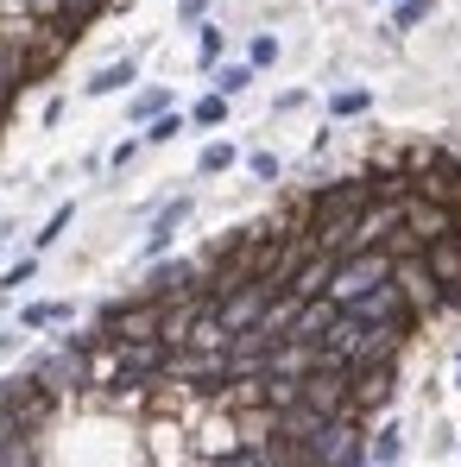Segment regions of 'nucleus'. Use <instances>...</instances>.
I'll return each mask as SVG.
<instances>
[{"label": "nucleus", "mask_w": 461, "mask_h": 467, "mask_svg": "<svg viewBox=\"0 0 461 467\" xmlns=\"http://www.w3.org/2000/svg\"><path fill=\"white\" fill-rule=\"evenodd\" d=\"M367 108H373V95H367V89H342L336 101H328V114H342V120H348V114H367Z\"/></svg>", "instance_id": "2eb2a0df"}, {"label": "nucleus", "mask_w": 461, "mask_h": 467, "mask_svg": "<svg viewBox=\"0 0 461 467\" xmlns=\"http://www.w3.org/2000/svg\"><path fill=\"white\" fill-rule=\"evenodd\" d=\"M70 215H77V209H70V203H63V209H57V215H51V221H44L38 234H32V240H38V253H44V246H57V234H63V228H70Z\"/></svg>", "instance_id": "f3484780"}, {"label": "nucleus", "mask_w": 461, "mask_h": 467, "mask_svg": "<svg viewBox=\"0 0 461 467\" xmlns=\"http://www.w3.org/2000/svg\"><path fill=\"white\" fill-rule=\"evenodd\" d=\"M455 385H461V379H455Z\"/></svg>", "instance_id": "a878e982"}, {"label": "nucleus", "mask_w": 461, "mask_h": 467, "mask_svg": "<svg viewBox=\"0 0 461 467\" xmlns=\"http://www.w3.org/2000/svg\"><path fill=\"white\" fill-rule=\"evenodd\" d=\"M228 165H234V146H228V140L203 146V158H196V171H203V177H215V171H228Z\"/></svg>", "instance_id": "f8f14e48"}, {"label": "nucleus", "mask_w": 461, "mask_h": 467, "mask_svg": "<svg viewBox=\"0 0 461 467\" xmlns=\"http://www.w3.org/2000/svg\"><path fill=\"white\" fill-rule=\"evenodd\" d=\"M158 373H165V348L126 342V348H120V366H114V385H140V379H158Z\"/></svg>", "instance_id": "7ed1b4c3"}, {"label": "nucleus", "mask_w": 461, "mask_h": 467, "mask_svg": "<svg viewBox=\"0 0 461 467\" xmlns=\"http://www.w3.org/2000/svg\"><path fill=\"white\" fill-rule=\"evenodd\" d=\"M190 120H196V126H222V120H228V101H222V95H203V101L190 108Z\"/></svg>", "instance_id": "4468645a"}, {"label": "nucleus", "mask_w": 461, "mask_h": 467, "mask_svg": "<svg viewBox=\"0 0 461 467\" xmlns=\"http://www.w3.org/2000/svg\"><path fill=\"white\" fill-rule=\"evenodd\" d=\"M247 63H253V70H266V63H279V38H272V32H259V38L247 44Z\"/></svg>", "instance_id": "dca6fc26"}, {"label": "nucleus", "mask_w": 461, "mask_h": 467, "mask_svg": "<svg viewBox=\"0 0 461 467\" xmlns=\"http://www.w3.org/2000/svg\"><path fill=\"white\" fill-rule=\"evenodd\" d=\"M417 20H430V0H399V32H411Z\"/></svg>", "instance_id": "412c9836"}, {"label": "nucleus", "mask_w": 461, "mask_h": 467, "mask_svg": "<svg viewBox=\"0 0 461 467\" xmlns=\"http://www.w3.org/2000/svg\"><path fill=\"white\" fill-rule=\"evenodd\" d=\"M190 278H196V265H183V259H171V265H152L146 297H152V303H165V297H183V291H190Z\"/></svg>", "instance_id": "423d86ee"}, {"label": "nucleus", "mask_w": 461, "mask_h": 467, "mask_svg": "<svg viewBox=\"0 0 461 467\" xmlns=\"http://www.w3.org/2000/svg\"><path fill=\"white\" fill-rule=\"evenodd\" d=\"M272 303H279V285H272V278H247V285H234V291H228L222 303H215V322H222V335H240V328H259Z\"/></svg>", "instance_id": "f03ea898"}, {"label": "nucleus", "mask_w": 461, "mask_h": 467, "mask_svg": "<svg viewBox=\"0 0 461 467\" xmlns=\"http://www.w3.org/2000/svg\"><path fill=\"white\" fill-rule=\"evenodd\" d=\"M133 76H140V63H133V57H120V63H108V70H95L89 95H114V89H126Z\"/></svg>", "instance_id": "0eeeda50"}, {"label": "nucleus", "mask_w": 461, "mask_h": 467, "mask_svg": "<svg viewBox=\"0 0 461 467\" xmlns=\"http://www.w3.org/2000/svg\"><path fill=\"white\" fill-rule=\"evenodd\" d=\"M222 467H272V461H266V448H240V455H228Z\"/></svg>", "instance_id": "4be33fe9"}, {"label": "nucleus", "mask_w": 461, "mask_h": 467, "mask_svg": "<svg viewBox=\"0 0 461 467\" xmlns=\"http://www.w3.org/2000/svg\"><path fill=\"white\" fill-rule=\"evenodd\" d=\"M95 7H101V0H63V13H70V20H89Z\"/></svg>", "instance_id": "393cba45"}, {"label": "nucleus", "mask_w": 461, "mask_h": 467, "mask_svg": "<svg viewBox=\"0 0 461 467\" xmlns=\"http://www.w3.org/2000/svg\"><path fill=\"white\" fill-rule=\"evenodd\" d=\"M247 171H253L259 183H272V177H279V152H253V158H247Z\"/></svg>", "instance_id": "aec40b11"}, {"label": "nucleus", "mask_w": 461, "mask_h": 467, "mask_svg": "<svg viewBox=\"0 0 461 467\" xmlns=\"http://www.w3.org/2000/svg\"><path fill=\"white\" fill-rule=\"evenodd\" d=\"M385 278H392V259L379 246H360V253L336 259V272H328V303H354V297H367Z\"/></svg>", "instance_id": "f257e3e1"}, {"label": "nucleus", "mask_w": 461, "mask_h": 467, "mask_svg": "<svg viewBox=\"0 0 461 467\" xmlns=\"http://www.w3.org/2000/svg\"><path fill=\"white\" fill-rule=\"evenodd\" d=\"M57 322H70V303H26L20 310V328H57Z\"/></svg>", "instance_id": "1a4fd4ad"}, {"label": "nucleus", "mask_w": 461, "mask_h": 467, "mask_svg": "<svg viewBox=\"0 0 461 467\" xmlns=\"http://www.w3.org/2000/svg\"><path fill=\"white\" fill-rule=\"evenodd\" d=\"M190 209H196L190 196H171V203L158 209V221H152V234H146V246H140V253H146V259H158V253H165V246L177 240V228L190 221Z\"/></svg>", "instance_id": "39448f33"}, {"label": "nucleus", "mask_w": 461, "mask_h": 467, "mask_svg": "<svg viewBox=\"0 0 461 467\" xmlns=\"http://www.w3.org/2000/svg\"><path fill=\"white\" fill-rule=\"evenodd\" d=\"M222 44H228V38H222L215 26H203V38H196V57H203V70H209V63L222 57Z\"/></svg>", "instance_id": "a211bd4d"}, {"label": "nucleus", "mask_w": 461, "mask_h": 467, "mask_svg": "<svg viewBox=\"0 0 461 467\" xmlns=\"http://www.w3.org/2000/svg\"><path fill=\"white\" fill-rule=\"evenodd\" d=\"M424 272H430V285H442V291H461V246H455L449 234L424 246Z\"/></svg>", "instance_id": "20e7f679"}, {"label": "nucleus", "mask_w": 461, "mask_h": 467, "mask_svg": "<svg viewBox=\"0 0 461 467\" xmlns=\"http://www.w3.org/2000/svg\"><path fill=\"white\" fill-rule=\"evenodd\" d=\"M203 7H209V0H177V20H190V26H196V20H203Z\"/></svg>", "instance_id": "b1692460"}, {"label": "nucleus", "mask_w": 461, "mask_h": 467, "mask_svg": "<svg viewBox=\"0 0 461 467\" xmlns=\"http://www.w3.org/2000/svg\"><path fill=\"white\" fill-rule=\"evenodd\" d=\"M247 83H253V63H228V70H215V95L222 101H234Z\"/></svg>", "instance_id": "9d476101"}, {"label": "nucleus", "mask_w": 461, "mask_h": 467, "mask_svg": "<svg viewBox=\"0 0 461 467\" xmlns=\"http://www.w3.org/2000/svg\"><path fill=\"white\" fill-rule=\"evenodd\" d=\"M133 158H140V140H126V146H114V158H108V165H114V171H126Z\"/></svg>", "instance_id": "5701e85b"}, {"label": "nucleus", "mask_w": 461, "mask_h": 467, "mask_svg": "<svg viewBox=\"0 0 461 467\" xmlns=\"http://www.w3.org/2000/svg\"><path fill=\"white\" fill-rule=\"evenodd\" d=\"M171 108V95L165 89H146V95H133V108H126V114H133V120H158Z\"/></svg>", "instance_id": "ddd939ff"}, {"label": "nucleus", "mask_w": 461, "mask_h": 467, "mask_svg": "<svg viewBox=\"0 0 461 467\" xmlns=\"http://www.w3.org/2000/svg\"><path fill=\"white\" fill-rule=\"evenodd\" d=\"M177 133H183V114H158V120L140 133V146H165V140H177Z\"/></svg>", "instance_id": "9b49d317"}, {"label": "nucleus", "mask_w": 461, "mask_h": 467, "mask_svg": "<svg viewBox=\"0 0 461 467\" xmlns=\"http://www.w3.org/2000/svg\"><path fill=\"white\" fill-rule=\"evenodd\" d=\"M32 278H38V259H20V265H13V272H7V278H0V291H20V285H32Z\"/></svg>", "instance_id": "6ab92c4d"}, {"label": "nucleus", "mask_w": 461, "mask_h": 467, "mask_svg": "<svg viewBox=\"0 0 461 467\" xmlns=\"http://www.w3.org/2000/svg\"><path fill=\"white\" fill-rule=\"evenodd\" d=\"M367 455H373V467H392V461L405 455V430H399V423H385V430L367 442Z\"/></svg>", "instance_id": "6e6552de"}]
</instances>
